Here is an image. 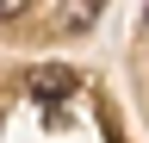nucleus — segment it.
<instances>
[{
    "mask_svg": "<svg viewBox=\"0 0 149 143\" xmlns=\"http://www.w3.org/2000/svg\"><path fill=\"white\" fill-rule=\"evenodd\" d=\"M31 93L37 100H62V93H74V68H56V62H44L31 75Z\"/></svg>",
    "mask_w": 149,
    "mask_h": 143,
    "instance_id": "1",
    "label": "nucleus"
},
{
    "mask_svg": "<svg viewBox=\"0 0 149 143\" xmlns=\"http://www.w3.org/2000/svg\"><path fill=\"white\" fill-rule=\"evenodd\" d=\"M100 13H106V0H62V25L68 31H93Z\"/></svg>",
    "mask_w": 149,
    "mask_h": 143,
    "instance_id": "2",
    "label": "nucleus"
},
{
    "mask_svg": "<svg viewBox=\"0 0 149 143\" xmlns=\"http://www.w3.org/2000/svg\"><path fill=\"white\" fill-rule=\"evenodd\" d=\"M31 0H0V19H13V13H25Z\"/></svg>",
    "mask_w": 149,
    "mask_h": 143,
    "instance_id": "3",
    "label": "nucleus"
}]
</instances>
